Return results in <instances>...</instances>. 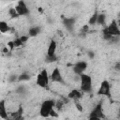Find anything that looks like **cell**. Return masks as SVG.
Here are the masks:
<instances>
[{
  "label": "cell",
  "mask_w": 120,
  "mask_h": 120,
  "mask_svg": "<svg viewBox=\"0 0 120 120\" xmlns=\"http://www.w3.org/2000/svg\"><path fill=\"white\" fill-rule=\"evenodd\" d=\"M75 22H76V19L73 17H63V24L65 28L70 33L74 29Z\"/></svg>",
  "instance_id": "obj_11"
},
{
  "label": "cell",
  "mask_w": 120,
  "mask_h": 120,
  "mask_svg": "<svg viewBox=\"0 0 120 120\" xmlns=\"http://www.w3.org/2000/svg\"><path fill=\"white\" fill-rule=\"evenodd\" d=\"M113 68H114V70H116V71H120V61H118V62H116V63L114 64Z\"/></svg>",
  "instance_id": "obj_28"
},
{
  "label": "cell",
  "mask_w": 120,
  "mask_h": 120,
  "mask_svg": "<svg viewBox=\"0 0 120 120\" xmlns=\"http://www.w3.org/2000/svg\"><path fill=\"white\" fill-rule=\"evenodd\" d=\"M82 94L83 93L81 91V89L80 90H78V89H72L68 93V98L69 99H72V100H80L81 98H82Z\"/></svg>",
  "instance_id": "obj_12"
},
{
  "label": "cell",
  "mask_w": 120,
  "mask_h": 120,
  "mask_svg": "<svg viewBox=\"0 0 120 120\" xmlns=\"http://www.w3.org/2000/svg\"><path fill=\"white\" fill-rule=\"evenodd\" d=\"M88 29H89V24L87 23V24H85V25L82 26V33H87V32H88Z\"/></svg>",
  "instance_id": "obj_27"
},
{
  "label": "cell",
  "mask_w": 120,
  "mask_h": 120,
  "mask_svg": "<svg viewBox=\"0 0 120 120\" xmlns=\"http://www.w3.org/2000/svg\"><path fill=\"white\" fill-rule=\"evenodd\" d=\"M106 31L112 37H120V28L116 20H112L111 23L104 27Z\"/></svg>",
  "instance_id": "obj_7"
},
{
  "label": "cell",
  "mask_w": 120,
  "mask_h": 120,
  "mask_svg": "<svg viewBox=\"0 0 120 120\" xmlns=\"http://www.w3.org/2000/svg\"><path fill=\"white\" fill-rule=\"evenodd\" d=\"M18 78H19V75H16V74H11V75H9V77H8V82L12 83V82H18Z\"/></svg>",
  "instance_id": "obj_23"
},
{
  "label": "cell",
  "mask_w": 120,
  "mask_h": 120,
  "mask_svg": "<svg viewBox=\"0 0 120 120\" xmlns=\"http://www.w3.org/2000/svg\"><path fill=\"white\" fill-rule=\"evenodd\" d=\"M118 117H119V118H120V110H119V111H118Z\"/></svg>",
  "instance_id": "obj_33"
},
{
  "label": "cell",
  "mask_w": 120,
  "mask_h": 120,
  "mask_svg": "<svg viewBox=\"0 0 120 120\" xmlns=\"http://www.w3.org/2000/svg\"><path fill=\"white\" fill-rule=\"evenodd\" d=\"M65 103H66L65 101H63L62 99H59V100H57V101L55 102V106H54V108H55L57 111H62V109H63Z\"/></svg>",
  "instance_id": "obj_22"
},
{
  "label": "cell",
  "mask_w": 120,
  "mask_h": 120,
  "mask_svg": "<svg viewBox=\"0 0 120 120\" xmlns=\"http://www.w3.org/2000/svg\"><path fill=\"white\" fill-rule=\"evenodd\" d=\"M106 22V15L103 14V13H100L98 14V21H97V23L99 24V25H104Z\"/></svg>",
  "instance_id": "obj_20"
},
{
  "label": "cell",
  "mask_w": 120,
  "mask_h": 120,
  "mask_svg": "<svg viewBox=\"0 0 120 120\" xmlns=\"http://www.w3.org/2000/svg\"><path fill=\"white\" fill-rule=\"evenodd\" d=\"M50 79L53 82H59V83H64L65 82V81L63 79V76H62V73H61V71L58 68H54V69L52 70V72L50 76Z\"/></svg>",
  "instance_id": "obj_10"
},
{
  "label": "cell",
  "mask_w": 120,
  "mask_h": 120,
  "mask_svg": "<svg viewBox=\"0 0 120 120\" xmlns=\"http://www.w3.org/2000/svg\"><path fill=\"white\" fill-rule=\"evenodd\" d=\"M40 32H41L40 26H33L28 30V36L34 38V37H37Z\"/></svg>",
  "instance_id": "obj_14"
},
{
  "label": "cell",
  "mask_w": 120,
  "mask_h": 120,
  "mask_svg": "<svg viewBox=\"0 0 120 120\" xmlns=\"http://www.w3.org/2000/svg\"><path fill=\"white\" fill-rule=\"evenodd\" d=\"M13 42H14V45H15V48H17V47H20V46H22L23 43H22V41L20 39V38H16L15 40H13Z\"/></svg>",
  "instance_id": "obj_25"
},
{
  "label": "cell",
  "mask_w": 120,
  "mask_h": 120,
  "mask_svg": "<svg viewBox=\"0 0 120 120\" xmlns=\"http://www.w3.org/2000/svg\"><path fill=\"white\" fill-rule=\"evenodd\" d=\"M118 15H119V17H120V13H119V14H118Z\"/></svg>",
  "instance_id": "obj_34"
},
{
  "label": "cell",
  "mask_w": 120,
  "mask_h": 120,
  "mask_svg": "<svg viewBox=\"0 0 120 120\" xmlns=\"http://www.w3.org/2000/svg\"><path fill=\"white\" fill-rule=\"evenodd\" d=\"M87 55H88V57H89L90 59H94V57H95V52H94L93 51H89V52H87Z\"/></svg>",
  "instance_id": "obj_30"
},
{
  "label": "cell",
  "mask_w": 120,
  "mask_h": 120,
  "mask_svg": "<svg viewBox=\"0 0 120 120\" xmlns=\"http://www.w3.org/2000/svg\"><path fill=\"white\" fill-rule=\"evenodd\" d=\"M31 78L30 74L26 71L24 72H22L20 75H19V78H18V82H25V81H29Z\"/></svg>",
  "instance_id": "obj_16"
},
{
  "label": "cell",
  "mask_w": 120,
  "mask_h": 120,
  "mask_svg": "<svg viewBox=\"0 0 120 120\" xmlns=\"http://www.w3.org/2000/svg\"><path fill=\"white\" fill-rule=\"evenodd\" d=\"M55 100L54 99H47L45 101H43L41 103L40 106V110H39V114L41 117L47 118L50 116V112L54 108L55 106Z\"/></svg>",
  "instance_id": "obj_3"
},
{
  "label": "cell",
  "mask_w": 120,
  "mask_h": 120,
  "mask_svg": "<svg viewBox=\"0 0 120 120\" xmlns=\"http://www.w3.org/2000/svg\"><path fill=\"white\" fill-rule=\"evenodd\" d=\"M74 103H75V107L77 108V110L79 112H82L83 111V108H82V105L80 103L79 100H74Z\"/></svg>",
  "instance_id": "obj_24"
},
{
  "label": "cell",
  "mask_w": 120,
  "mask_h": 120,
  "mask_svg": "<svg viewBox=\"0 0 120 120\" xmlns=\"http://www.w3.org/2000/svg\"><path fill=\"white\" fill-rule=\"evenodd\" d=\"M89 119H102L105 118V115L103 114V100L101 99L91 111L90 114L88 115Z\"/></svg>",
  "instance_id": "obj_5"
},
{
  "label": "cell",
  "mask_w": 120,
  "mask_h": 120,
  "mask_svg": "<svg viewBox=\"0 0 120 120\" xmlns=\"http://www.w3.org/2000/svg\"><path fill=\"white\" fill-rule=\"evenodd\" d=\"M22 112H23V109H22V107L20 105V106H19L18 111H17V112H12L11 117H12L13 119H16V120L22 119V118H23V117H22Z\"/></svg>",
  "instance_id": "obj_15"
},
{
  "label": "cell",
  "mask_w": 120,
  "mask_h": 120,
  "mask_svg": "<svg viewBox=\"0 0 120 120\" xmlns=\"http://www.w3.org/2000/svg\"><path fill=\"white\" fill-rule=\"evenodd\" d=\"M28 38H29V36H22V37H20V39L22 41V43H25L28 40Z\"/></svg>",
  "instance_id": "obj_29"
},
{
  "label": "cell",
  "mask_w": 120,
  "mask_h": 120,
  "mask_svg": "<svg viewBox=\"0 0 120 120\" xmlns=\"http://www.w3.org/2000/svg\"><path fill=\"white\" fill-rule=\"evenodd\" d=\"M98 10H96L94 12V14L90 17V19L88 21V24L89 25H95L97 23V21H98Z\"/></svg>",
  "instance_id": "obj_17"
},
{
  "label": "cell",
  "mask_w": 120,
  "mask_h": 120,
  "mask_svg": "<svg viewBox=\"0 0 120 120\" xmlns=\"http://www.w3.org/2000/svg\"><path fill=\"white\" fill-rule=\"evenodd\" d=\"M49 81H50V77L48 75V71L47 69L43 68L40 71V73L38 75L36 82L39 87L44 89H49Z\"/></svg>",
  "instance_id": "obj_4"
},
{
  "label": "cell",
  "mask_w": 120,
  "mask_h": 120,
  "mask_svg": "<svg viewBox=\"0 0 120 120\" xmlns=\"http://www.w3.org/2000/svg\"><path fill=\"white\" fill-rule=\"evenodd\" d=\"M15 8L18 11L20 16H27L30 13V10H29V8H28V7H27V5H26L24 0H19L17 5H16V7H15Z\"/></svg>",
  "instance_id": "obj_8"
},
{
  "label": "cell",
  "mask_w": 120,
  "mask_h": 120,
  "mask_svg": "<svg viewBox=\"0 0 120 120\" xmlns=\"http://www.w3.org/2000/svg\"><path fill=\"white\" fill-rule=\"evenodd\" d=\"M8 49H9L10 51H12V50L15 48L14 42H13V41H8Z\"/></svg>",
  "instance_id": "obj_26"
},
{
  "label": "cell",
  "mask_w": 120,
  "mask_h": 120,
  "mask_svg": "<svg viewBox=\"0 0 120 120\" xmlns=\"http://www.w3.org/2000/svg\"><path fill=\"white\" fill-rule=\"evenodd\" d=\"M50 116H52V117H58V113L52 109V110L51 111V112H50Z\"/></svg>",
  "instance_id": "obj_31"
},
{
  "label": "cell",
  "mask_w": 120,
  "mask_h": 120,
  "mask_svg": "<svg viewBox=\"0 0 120 120\" xmlns=\"http://www.w3.org/2000/svg\"><path fill=\"white\" fill-rule=\"evenodd\" d=\"M8 15H9L11 18H18V17L20 16L15 8H10L8 9Z\"/></svg>",
  "instance_id": "obj_21"
},
{
  "label": "cell",
  "mask_w": 120,
  "mask_h": 120,
  "mask_svg": "<svg viewBox=\"0 0 120 120\" xmlns=\"http://www.w3.org/2000/svg\"><path fill=\"white\" fill-rule=\"evenodd\" d=\"M87 63L85 62V61H79V62H77L74 66H73V68H72V70H73V72L76 74V75H81L82 73H84V71L86 70V68H87Z\"/></svg>",
  "instance_id": "obj_9"
},
{
  "label": "cell",
  "mask_w": 120,
  "mask_h": 120,
  "mask_svg": "<svg viewBox=\"0 0 120 120\" xmlns=\"http://www.w3.org/2000/svg\"><path fill=\"white\" fill-rule=\"evenodd\" d=\"M0 117L2 119H8V112H7V109H6V105H5V100L2 99L0 101Z\"/></svg>",
  "instance_id": "obj_13"
},
{
  "label": "cell",
  "mask_w": 120,
  "mask_h": 120,
  "mask_svg": "<svg viewBox=\"0 0 120 120\" xmlns=\"http://www.w3.org/2000/svg\"><path fill=\"white\" fill-rule=\"evenodd\" d=\"M9 29H10V27L8 25V23L5 21L0 22V31H1V33H7V32L9 31Z\"/></svg>",
  "instance_id": "obj_19"
},
{
  "label": "cell",
  "mask_w": 120,
  "mask_h": 120,
  "mask_svg": "<svg viewBox=\"0 0 120 120\" xmlns=\"http://www.w3.org/2000/svg\"><path fill=\"white\" fill-rule=\"evenodd\" d=\"M56 48H57V43L53 38H52L50 40V43H49V46L47 49L46 58H45L47 63H52V62L57 61V56L55 54Z\"/></svg>",
  "instance_id": "obj_2"
},
{
  "label": "cell",
  "mask_w": 120,
  "mask_h": 120,
  "mask_svg": "<svg viewBox=\"0 0 120 120\" xmlns=\"http://www.w3.org/2000/svg\"><path fill=\"white\" fill-rule=\"evenodd\" d=\"M98 96H103L109 98L112 101V92H111V85L107 80H103L100 83V86L97 93Z\"/></svg>",
  "instance_id": "obj_6"
},
{
  "label": "cell",
  "mask_w": 120,
  "mask_h": 120,
  "mask_svg": "<svg viewBox=\"0 0 120 120\" xmlns=\"http://www.w3.org/2000/svg\"><path fill=\"white\" fill-rule=\"evenodd\" d=\"M15 92H16L17 94L21 95V96H24V95L27 93V89H26V87H25L23 84H21V85L17 86Z\"/></svg>",
  "instance_id": "obj_18"
},
{
  "label": "cell",
  "mask_w": 120,
  "mask_h": 120,
  "mask_svg": "<svg viewBox=\"0 0 120 120\" xmlns=\"http://www.w3.org/2000/svg\"><path fill=\"white\" fill-rule=\"evenodd\" d=\"M79 77H80V82H81V86H80L81 91L86 94L91 93L93 90L92 77L85 73H82L81 75H79Z\"/></svg>",
  "instance_id": "obj_1"
},
{
  "label": "cell",
  "mask_w": 120,
  "mask_h": 120,
  "mask_svg": "<svg viewBox=\"0 0 120 120\" xmlns=\"http://www.w3.org/2000/svg\"><path fill=\"white\" fill-rule=\"evenodd\" d=\"M47 21H48V23H49V24H52V23H53V20H51V19H48Z\"/></svg>",
  "instance_id": "obj_32"
}]
</instances>
